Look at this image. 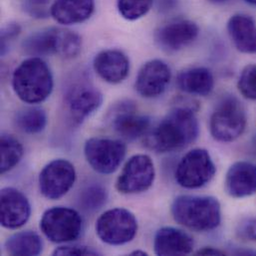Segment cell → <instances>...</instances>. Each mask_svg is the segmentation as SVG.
<instances>
[{
    "label": "cell",
    "mask_w": 256,
    "mask_h": 256,
    "mask_svg": "<svg viewBox=\"0 0 256 256\" xmlns=\"http://www.w3.org/2000/svg\"><path fill=\"white\" fill-rule=\"evenodd\" d=\"M200 125L192 108L176 107L146 138V146L158 152H170L192 144L198 136Z\"/></svg>",
    "instance_id": "obj_1"
},
{
    "label": "cell",
    "mask_w": 256,
    "mask_h": 256,
    "mask_svg": "<svg viewBox=\"0 0 256 256\" xmlns=\"http://www.w3.org/2000/svg\"><path fill=\"white\" fill-rule=\"evenodd\" d=\"M174 220L196 232H212L222 222V206L218 198L208 196H178L170 206Z\"/></svg>",
    "instance_id": "obj_2"
},
{
    "label": "cell",
    "mask_w": 256,
    "mask_h": 256,
    "mask_svg": "<svg viewBox=\"0 0 256 256\" xmlns=\"http://www.w3.org/2000/svg\"><path fill=\"white\" fill-rule=\"evenodd\" d=\"M53 75L40 57H30L19 64L12 75V88L16 96L26 104L44 102L52 93Z\"/></svg>",
    "instance_id": "obj_3"
},
{
    "label": "cell",
    "mask_w": 256,
    "mask_h": 256,
    "mask_svg": "<svg viewBox=\"0 0 256 256\" xmlns=\"http://www.w3.org/2000/svg\"><path fill=\"white\" fill-rule=\"evenodd\" d=\"M248 124L246 112L234 96H224L210 116V130L212 138L220 142H232L244 132Z\"/></svg>",
    "instance_id": "obj_4"
},
{
    "label": "cell",
    "mask_w": 256,
    "mask_h": 256,
    "mask_svg": "<svg viewBox=\"0 0 256 256\" xmlns=\"http://www.w3.org/2000/svg\"><path fill=\"white\" fill-rule=\"evenodd\" d=\"M40 230L54 244L72 242L81 236L83 220L80 214L73 208L55 206L43 214Z\"/></svg>",
    "instance_id": "obj_5"
},
{
    "label": "cell",
    "mask_w": 256,
    "mask_h": 256,
    "mask_svg": "<svg viewBox=\"0 0 256 256\" xmlns=\"http://www.w3.org/2000/svg\"><path fill=\"white\" fill-rule=\"evenodd\" d=\"M216 172V166L210 152L204 148H194L182 158L174 176L182 188L196 190L206 186Z\"/></svg>",
    "instance_id": "obj_6"
},
{
    "label": "cell",
    "mask_w": 256,
    "mask_h": 256,
    "mask_svg": "<svg viewBox=\"0 0 256 256\" xmlns=\"http://www.w3.org/2000/svg\"><path fill=\"white\" fill-rule=\"evenodd\" d=\"M96 234L105 244L122 246L132 242L138 232V220L132 212L118 208L105 212L96 222Z\"/></svg>",
    "instance_id": "obj_7"
},
{
    "label": "cell",
    "mask_w": 256,
    "mask_h": 256,
    "mask_svg": "<svg viewBox=\"0 0 256 256\" xmlns=\"http://www.w3.org/2000/svg\"><path fill=\"white\" fill-rule=\"evenodd\" d=\"M127 154L120 140L91 138L84 144V154L91 168L99 174H110L117 170Z\"/></svg>",
    "instance_id": "obj_8"
},
{
    "label": "cell",
    "mask_w": 256,
    "mask_h": 256,
    "mask_svg": "<svg viewBox=\"0 0 256 256\" xmlns=\"http://www.w3.org/2000/svg\"><path fill=\"white\" fill-rule=\"evenodd\" d=\"M76 170L72 162L64 158L53 160L41 170L38 178L39 190L48 200H59L74 186Z\"/></svg>",
    "instance_id": "obj_9"
},
{
    "label": "cell",
    "mask_w": 256,
    "mask_h": 256,
    "mask_svg": "<svg viewBox=\"0 0 256 256\" xmlns=\"http://www.w3.org/2000/svg\"><path fill=\"white\" fill-rule=\"evenodd\" d=\"M156 168L152 160L148 154H136L130 158L121 174L116 188L125 194H134L146 192L154 184Z\"/></svg>",
    "instance_id": "obj_10"
},
{
    "label": "cell",
    "mask_w": 256,
    "mask_h": 256,
    "mask_svg": "<svg viewBox=\"0 0 256 256\" xmlns=\"http://www.w3.org/2000/svg\"><path fill=\"white\" fill-rule=\"evenodd\" d=\"M103 103V95L89 82L81 81L71 86L65 95V104L72 118L81 123L95 113Z\"/></svg>",
    "instance_id": "obj_11"
},
{
    "label": "cell",
    "mask_w": 256,
    "mask_h": 256,
    "mask_svg": "<svg viewBox=\"0 0 256 256\" xmlns=\"http://www.w3.org/2000/svg\"><path fill=\"white\" fill-rule=\"evenodd\" d=\"M200 34V27L192 20L170 21L154 32V41L164 51L176 52L190 45Z\"/></svg>",
    "instance_id": "obj_12"
},
{
    "label": "cell",
    "mask_w": 256,
    "mask_h": 256,
    "mask_svg": "<svg viewBox=\"0 0 256 256\" xmlns=\"http://www.w3.org/2000/svg\"><path fill=\"white\" fill-rule=\"evenodd\" d=\"M172 78L170 66L160 59L146 62L140 69L134 82L136 92L144 98L160 96L168 88Z\"/></svg>",
    "instance_id": "obj_13"
},
{
    "label": "cell",
    "mask_w": 256,
    "mask_h": 256,
    "mask_svg": "<svg viewBox=\"0 0 256 256\" xmlns=\"http://www.w3.org/2000/svg\"><path fill=\"white\" fill-rule=\"evenodd\" d=\"M136 106L132 101H121L113 107L111 113L114 130L130 140L146 134L150 127V118L136 114Z\"/></svg>",
    "instance_id": "obj_14"
},
{
    "label": "cell",
    "mask_w": 256,
    "mask_h": 256,
    "mask_svg": "<svg viewBox=\"0 0 256 256\" xmlns=\"http://www.w3.org/2000/svg\"><path fill=\"white\" fill-rule=\"evenodd\" d=\"M1 226L7 230L22 228L29 220L31 206L26 196L14 188L1 190Z\"/></svg>",
    "instance_id": "obj_15"
},
{
    "label": "cell",
    "mask_w": 256,
    "mask_h": 256,
    "mask_svg": "<svg viewBox=\"0 0 256 256\" xmlns=\"http://www.w3.org/2000/svg\"><path fill=\"white\" fill-rule=\"evenodd\" d=\"M226 190L234 198H244L256 192V164L240 160L232 164L226 176Z\"/></svg>",
    "instance_id": "obj_16"
},
{
    "label": "cell",
    "mask_w": 256,
    "mask_h": 256,
    "mask_svg": "<svg viewBox=\"0 0 256 256\" xmlns=\"http://www.w3.org/2000/svg\"><path fill=\"white\" fill-rule=\"evenodd\" d=\"M93 66L100 78L110 84L122 83L130 72V60L127 55L117 49L99 52L94 58Z\"/></svg>",
    "instance_id": "obj_17"
},
{
    "label": "cell",
    "mask_w": 256,
    "mask_h": 256,
    "mask_svg": "<svg viewBox=\"0 0 256 256\" xmlns=\"http://www.w3.org/2000/svg\"><path fill=\"white\" fill-rule=\"evenodd\" d=\"M192 238L186 232L164 226L160 228L154 240V250L156 256H188L194 250Z\"/></svg>",
    "instance_id": "obj_18"
},
{
    "label": "cell",
    "mask_w": 256,
    "mask_h": 256,
    "mask_svg": "<svg viewBox=\"0 0 256 256\" xmlns=\"http://www.w3.org/2000/svg\"><path fill=\"white\" fill-rule=\"evenodd\" d=\"M95 11V0H54L50 15L62 25H74L87 21Z\"/></svg>",
    "instance_id": "obj_19"
},
{
    "label": "cell",
    "mask_w": 256,
    "mask_h": 256,
    "mask_svg": "<svg viewBox=\"0 0 256 256\" xmlns=\"http://www.w3.org/2000/svg\"><path fill=\"white\" fill-rule=\"evenodd\" d=\"M228 33L234 47L242 53L256 54V23L246 14H234L228 22Z\"/></svg>",
    "instance_id": "obj_20"
},
{
    "label": "cell",
    "mask_w": 256,
    "mask_h": 256,
    "mask_svg": "<svg viewBox=\"0 0 256 256\" xmlns=\"http://www.w3.org/2000/svg\"><path fill=\"white\" fill-rule=\"evenodd\" d=\"M180 90L190 95L208 96L214 88L212 71L206 67H192L182 71L176 78Z\"/></svg>",
    "instance_id": "obj_21"
},
{
    "label": "cell",
    "mask_w": 256,
    "mask_h": 256,
    "mask_svg": "<svg viewBox=\"0 0 256 256\" xmlns=\"http://www.w3.org/2000/svg\"><path fill=\"white\" fill-rule=\"evenodd\" d=\"M4 250L10 256H39L43 250V242L34 232H20L6 240Z\"/></svg>",
    "instance_id": "obj_22"
},
{
    "label": "cell",
    "mask_w": 256,
    "mask_h": 256,
    "mask_svg": "<svg viewBox=\"0 0 256 256\" xmlns=\"http://www.w3.org/2000/svg\"><path fill=\"white\" fill-rule=\"evenodd\" d=\"M22 48L32 57L55 54L54 27L30 34L23 41Z\"/></svg>",
    "instance_id": "obj_23"
},
{
    "label": "cell",
    "mask_w": 256,
    "mask_h": 256,
    "mask_svg": "<svg viewBox=\"0 0 256 256\" xmlns=\"http://www.w3.org/2000/svg\"><path fill=\"white\" fill-rule=\"evenodd\" d=\"M46 112L40 107H26L17 112L15 124L26 134H35L43 132L47 126Z\"/></svg>",
    "instance_id": "obj_24"
},
{
    "label": "cell",
    "mask_w": 256,
    "mask_h": 256,
    "mask_svg": "<svg viewBox=\"0 0 256 256\" xmlns=\"http://www.w3.org/2000/svg\"><path fill=\"white\" fill-rule=\"evenodd\" d=\"M54 40H55V54L65 58H75L82 49V38L76 32L54 27Z\"/></svg>",
    "instance_id": "obj_25"
},
{
    "label": "cell",
    "mask_w": 256,
    "mask_h": 256,
    "mask_svg": "<svg viewBox=\"0 0 256 256\" xmlns=\"http://www.w3.org/2000/svg\"><path fill=\"white\" fill-rule=\"evenodd\" d=\"M23 156L21 142L11 134L1 136V174H5L15 168Z\"/></svg>",
    "instance_id": "obj_26"
},
{
    "label": "cell",
    "mask_w": 256,
    "mask_h": 256,
    "mask_svg": "<svg viewBox=\"0 0 256 256\" xmlns=\"http://www.w3.org/2000/svg\"><path fill=\"white\" fill-rule=\"evenodd\" d=\"M154 0H117L120 15L128 21L138 20L150 10Z\"/></svg>",
    "instance_id": "obj_27"
},
{
    "label": "cell",
    "mask_w": 256,
    "mask_h": 256,
    "mask_svg": "<svg viewBox=\"0 0 256 256\" xmlns=\"http://www.w3.org/2000/svg\"><path fill=\"white\" fill-rule=\"evenodd\" d=\"M107 190L101 186H90L86 188L81 196V204L87 210H96L106 204Z\"/></svg>",
    "instance_id": "obj_28"
},
{
    "label": "cell",
    "mask_w": 256,
    "mask_h": 256,
    "mask_svg": "<svg viewBox=\"0 0 256 256\" xmlns=\"http://www.w3.org/2000/svg\"><path fill=\"white\" fill-rule=\"evenodd\" d=\"M238 88L246 99L256 100V64H250L244 68L238 79Z\"/></svg>",
    "instance_id": "obj_29"
},
{
    "label": "cell",
    "mask_w": 256,
    "mask_h": 256,
    "mask_svg": "<svg viewBox=\"0 0 256 256\" xmlns=\"http://www.w3.org/2000/svg\"><path fill=\"white\" fill-rule=\"evenodd\" d=\"M23 11L30 17L43 19L50 15V0H20Z\"/></svg>",
    "instance_id": "obj_30"
},
{
    "label": "cell",
    "mask_w": 256,
    "mask_h": 256,
    "mask_svg": "<svg viewBox=\"0 0 256 256\" xmlns=\"http://www.w3.org/2000/svg\"><path fill=\"white\" fill-rule=\"evenodd\" d=\"M236 236L242 240L256 242V218L242 220L236 228Z\"/></svg>",
    "instance_id": "obj_31"
},
{
    "label": "cell",
    "mask_w": 256,
    "mask_h": 256,
    "mask_svg": "<svg viewBox=\"0 0 256 256\" xmlns=\"http://www.w3.org/2000/svg\"><path fill=\"white\" fill-rule=\"evenodd\" d=\"M53 256H100V252L84 246H65L56 248Z\"/></svg>",
    "instance_id": "obj_32"
},
{
    "label": "cell",
    "mask_w": 256,
    "mask_h": 256,
    "mask_svg": "<svg viewBox=\"0 0 256 256\" xmlns=\"http://www.w3.org/2000/svg\"><path fill=\"white\" fill-rule=\"evenodd\" d=\"M21 28L18 23H9L1 30V53H5L8 41L13 40L20 34Z\"/></svg>",
    "instance_id": "obj_33"
},
{
    "label": "cell",
    "mask_w": 256,
    "mask_h": 256,
    "mask_svg": "<svg viewBox=\"0 0 256 256\" xmlns=\"http://www.w3.org/2000/svg\"><path fill=\"white\" fill-rule=\"evenodd\" d=\"M196 256H226V252L214 248H204L196 252Z\"/></svg>",
    "instance_id": "obj_34"
},
{
    "label": "cell",
    "mask_w": 256,
    "mask_h": 256,
    "mask_svg": "<svg viewBox=\"0 0 256 256\" xmlns=\"http://www.w3.org/2000/svg\"><path fill=\"white\" fill-rule=\"evenodd\" d=\"M130 256H148V254L146 252H144V250H134L132 252H130Z\"/></svg>",
    "instance_id": "obj_35"
},
{
    "label": "cell",
    "mask_w": 256,
    "mask_h": 256,
    "mask_svg": "<svg viewBox=\"0 0 256 256\" xmlns=\"http://www.w3.org/2000/svg\"><path fill=\"white\" fill-rule=\"evenodd\" d=\"M208 1H210V3H214V4H222V3L228 2V0H208Z\"/></svg>",
    "instance_id": "obj_36"
},
{
    "label": "cell",
    "mask_w": 256,
    "mask_h": 256,
    "mask_svg": "<svg viewBox=\"0 0 256 256\" xmlns=\"http://www.w3.org/2000/svg\"><path fill=\"white\" fill-rule=\"evenodd\" d=\"M244 1L252 4V5H256V0H244Z\"/></svg>",
    "instance_id": "obj_37"
}]
</instances>
